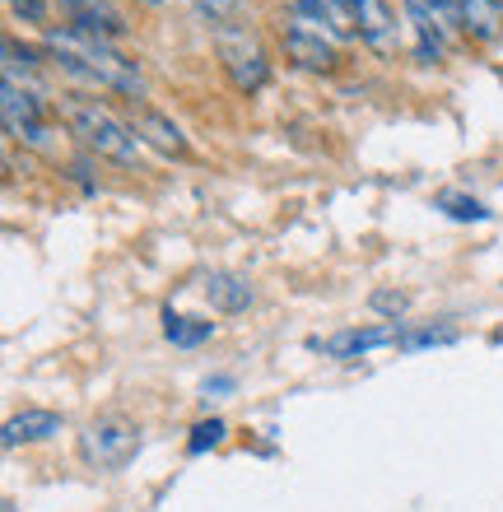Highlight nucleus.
I'll return each mask as SVG.
<instances>
[{
    "label": "nucleus",
    "instance_id": "aec40b11",
    "mask_svg": "<svg viewBox=\"0 0 503 512\" xmlns=\"http://www.w3.org/2000/svg\"><path fill=\"white\" fill-rule=\"evenodd\" d=\"M219 443H224V419H201L187 438V452L191 457H201L205 447H219Z\"/></svg>",
    "mask_w": 503,
    "mask_h": 512
},
{
    "label": "nucleus",
    "instance_id": "ddd939ff",
    "mask_svg": "<svg viewBox=\"0 0 503 512\" xmlns=\"http://www.w3.org/2000/svg\"><path fill=\"white\" fill-rule=\"evenodd\" d=\"M457 24L471 42L503 38V5L499 0H457Z\"/></svg>",
    "mask_w": 503,
    "mask_h": 512
},
{
    "label": "nucleus",
    "instance_id": "5701e85b",
    "mask_svg": "<svg viewBox=\"0 0 503 512\" xmlns=\"http://www.w3.org/2000/svg\"><path fill=\"white\" fill-rule=\"evenodd\" d=\"M233 387V378H205V396H219V391H229Z\"/></svg>",
    "mask_w": 503,
    "mask_h": 512
},
{
    "label": "nucleus",
    "instance_id": "2eb2a0df",
    "mask_svg": "<svg viewBox=\"0 0 503 512\" xmlns=\"http://www.w3.org/2000/svg\"><path fill=\"white\" fill-rule=\"evenodd\" d=\"M61 433V415L56 410H24V415L5 419V447H19V443H42V438H52Z\"/></svg>",
    "mask_w": 503,
    "mask_h": 512
},
{
    "label": "nucleus",
    "instance_id": "6ab92c4d",
    "mask_svg": "<svg viewBox=\"0 0 503 512\" xmlns=\"http://www.w3.org/2000/svg\"><path fill=\"white\" fill-rule=\"evenodd\" d=\"M457 340V331L452 326H420V331H401V350H424V345H452Z\"/></svg>",
    "mask_w": 503,
    "mask_h": 512
},
{
    "label": "nucleus",
    "instance_id": "1a4fd4ad",
    "mask_svg": "<svg viewBox=\"0 0 503 512\" xmlns=\"http://www.w3.org/2000/svg\"><path fill=\"white\" fill-rule=\"evenodd\" d=\"M126 122L136 126V135L145 145H154L159 154H168V159H182V154H187V135L177 131V122H168L159 108H150L145 98H131V117H126Z\"/></svg>",
    "mask_w": 503,
    "mask_h": 512
},
{
    "label": "nucleus",
    "instance_id": "423d86ee",
    "mask_svg": "<svg viewBox=\"0 0 503 512\" xmlns=\"http://www.w3.org/2000/svg\"><path fill=\"white\" fill-rule=\"evenodd\" d=\"M219 61H224V70H229L233 89H243V94H257L261 84L271 80V66H266V52L257 47V38L247 33V28H219Z\"/></svg>",
    "mask_w": 503,
    "mask_h": 512
},
{
    "label": "nucleus",
    "instance_id": "9d476101",
    "mask_svg": "<svg viewBox=\"0 0 503 512\" xmlns=\"http://www.w3.org/2000/svg\"><path fill=\"white\" fill-rule=\"evenodd\" d=\"M401 340V322H378V326H350L340 336L322 340V354L331 359H364V354L382 350V345H396Z\"/></svg>",
    "mask_w": 503,
    "mask_h": 512
},
{
    "label": "nucleus",
    "instance_id": "a211bd4d",
    "mask_svg": "<svg viewBox=\"0 0 503 512\" xmlns=\"http://www.w3.org/2000/svg\"><path fill=\"white\" fill-rule=\"evenodd\" d=\"M201 19H210L215 28H233L238 24V10H243V0H191Z\"/></svg>",
    "mask_w": 503,
    "mask_h": 512
},
{
    "label": "nucleus",
    "instance_id": "9b49d317",
    "mask_svg": "<svg viewBox=\"0 0 503 512\" xmlns=\"http://www.w3.org/2000/svg\"><path fill=\"white\" fill-rule=\"evenodd\" d=\"M299 14L308 24L322 28V33H331L336 42L359 38V10H354V0H299Z\"/></svg>",
    "mask_w": 503,
    "mask_h": 512
},
{
    "label": "nucleus",
    "instance_id": "dca6fc26",
    "mask_svg": "<svg viewBox=\"0 0 503 512\" xmlns=\"http://www.w3.org/2000/svg\"><path fill=\"white\" fill-rule=\"evenodd\" d=\"M164 336L173 340L177 350H196L205 340L215 336V322H205V317H177V312H164Z\"/></svg>",
    "mask_w": 503,
    "mask_h": 512
},
{
    "label": "nucleus",
    "instance_id": "4be33fe9",
    "mask_svg": "<svg viewBox=\"0 0 503 512\" xmlns=\"http://www.w3.org/2000/svg\"><path fill=\"white\" fill-rule=\"evenodd\" d=\"M368 303H373V308H378L387 322H396V317L406 312V294H396V289H378V294L368 298Z\"/></svg>",
    "mask_w": 503,
    "mask_h": 512
},
{
    "label": "nucleus",
    "instance_id": "b1692460",
    "mask_svg": "<svg viewBox=\"0 0 503 512\" xmlns=\"http://www.w3.org/2000/svg\"><path fill=\"white\" fill-rule=\"evenodd\" d=\"M140 5H164V0H140Z\"/></svg>",
    "mask_w": 503,
    "mask_h": 512
},
{
    "label": "nucleus",
    "instance_id": "20e7f679",
    "mask_svg": "<svg viewBox=\"0 0 503 512\" xmlns=\"http://www.w3.org/2000/svg\"><path fill=\"white\" fill-rule=\"evenodd\" d=\"M410 19V33H415V56L424 66L443 61V47H448V33H457V0H401Z\"/></svg>",
    "mask_w": 503,
    "mask_h": 512
},
{
    "label": "nucleus",
    "instance_id": "39448f33",
    "mask_svg": "<svg viewBox=\"0 0 503 512\" xmlns=\"http://www.w3.org/2000/svg\"><path fill=\"white\" fill-rule=\"evenodd\" d=\"M5 131L10 140L28 149H52V126H47V112H42V94L33 84H19V80H5Z\"/></svg>",
    "mask_w": 503,
    "mask_h": 512
},
{
    "label": "nucleus",
    "instance_id": "0eeeda50",
    "mask_svg": "<svg viewBox=\"0 0 503 512\" xmlns=\"http://www.w3.org/2000/svg\"><path fill=\"white\" fill-rule=\"evenodd\" d=\"M280 42H285V56L299 70H322V75L336 70V38L322 33L317 24H308L303 14H294V19L280 24Z\"/></svg>",
    "mask_w": 503,
    "mask_h": 512
},
{
    "label": "nucleus",
    "instance_id": "f8f14e48",
    "mask_svg": "<svg viewBox=\"0 0 503 512\" xmlns=\"http://www.w3.org/2000/svg\"><path fill=\"white\" fill-rule=\"evenodd\" d=\"M354 10H359V38L373 47V52H396V14L387 0H354Z\"/></svg>",
    "mask_w": 503,
    "mask_h": 512
},
{
    "label": "nucleus",
    "instance_id": "6e6552de",
    "mask_svg": "<svg viewBox=\"0 0 503 512\" xmlns=\"http://www.w3.org/2000/svg\"><path fill=\"white\" fill-rule=\"evenodd\" d=\"M61 14H66L75 33H89V38L117 42L126 33V14L112 5V0H61Z\"/></svg>",
    "mask_w": 503,
    "mask_h": 512
},
{
    "label": "nucleus",
    "instance_id": "f3484780",
    "mask_svg": "<svg viewBox=\"0 0 503 512\" xmlns=\"http://www.w3.org/2000/svg\"><path fill=\"white\" fill-rule=\"evenodd\" d=\"M434 205H438V210H443L448 219H462V224H480V219H490V210H485L476 196H462V191H443Z\"/></svg>",
    "mask_w": 503,
    "mask_h": 512
},
{
    "label": "nucleus",
    "instance_id": "f03ea898",
    "mask_svg": "<svg viewBox=\"0 0 503 512\" xmlns=\"http://www.w3.org/2000/svg\"><path fill=\"white\" fill-rule=\"evenodd\" d=\"M66 126L84 149H94V154H103L112 163H136L140 149H145L136 126L117 117V112L98 108V103H66Z\"/></svg>",
    "mask_w": 503,
    "mask_h": 512
},
{
    "label": "nucleus",
    "instance_id": "4468645a",
    "mask_svg": "<svg viewBox=\"0 0 503 512\" xmlns=\"http://www.w3.org/2000/svg\"><path fill=\"white\" fill-rule=\"evenodd\" d=\"M205 298H210V308H219V312H247L257 294H252L247 275H238V270H210V275H205Z\"/></svg>",
    "mask_w": 503,
    "mask_h": 512
},
{
    "label": "nucleus",
    "instance_id": "412c9836",
    "mask_svg": "<svg viewBox=\"0 0 503 512\" xmlns=\"http://www.w3.org/2000/svg\"><path fill=\"white\" fill-rule=\"evenodd\" d=\"M5 5H10V14L24 19V24H42L47 10H52V0H5Z\"/></svg>",
    "mask_w": 503,
    "mask_h": 512
},
{
    "label": "nucleus",
    "instance_id": "f257e3e1",
    "mask_svg": "<svg viewBox=\"0 0 503 512\" xmlns=\"http://www.w3.org/2000/svg\"><path fill=\"white\" fill-rule=\"evenodd\" d=\"M42 47L66 75L94 84V89H112V94L126 98H140V89H145V75H140L136 61L103 38H89V33H75V28H52Z\"/></svg>",
    "mask_w": 503,
    "mask_h": 512
},
{
    "label": "nucleus",
    "instance_id": "7ed1b4c3",
    "mask_svg": "<svg viewBox=\"0 0 503 512\" xmlns=\"http://www.w3.org/2000/svg\"><path fill=\"white\" fill-rule=\"evenodd\" d=\"M140 447V429L131 419H117V415H103L94 419L89 429L80 433V457L94 466V471H117L126 461L136 457Z\"/></svg>",
    "mask_w": 503,
    "mask_h": 512
}]
</instances>
